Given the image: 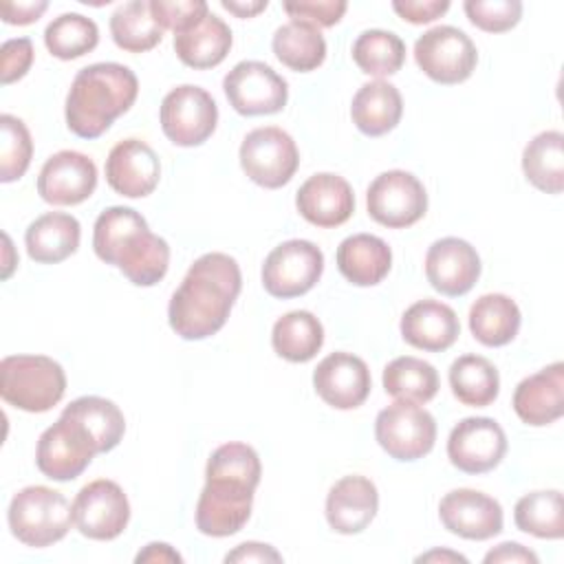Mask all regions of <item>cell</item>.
Returning a JSON list of instances; mask_svg holds the SVG:
<instances>
[{"instance_id": "cell-1", "label": "cell", "mask_w": 564, "mask_h": 564, "mask_svg": "<svg viewBox=\"0 0 564 564\" xmlns=\"http://www.w3.org/2000/svg\"><path fill=\"white\" fill-rule=\"evenodd\" d=\"M240 286V267L231 256L220 251L200 256L172 293L167 306L172 330L187 341L216 335L225 326Z\"/></svg>"}, {"instance_id": "cell-2", "label": "cell", "mask_w": 564, "mask_h": 564, "mask_svg": "<svg viewBox=\"0 0 564 564\" xmlns=\"http://www.w3.org/2000/svg\"><path fill=\"white\" fill-rule=\"evenodd\" d=\"M93 249L99 260L117 267L137 286L161 282L170 267L167 242L152 234L145 218L132 207L115 205L97 216Z\"/></svg>"}, {"instance_id": "cell-3", "label": "cell", "mask_w": 564, "mask_h": 564, "mask_svg": "<svg viewBox=\"0 0 564 564\" xmlns=\"http://www.w3.org/2000/svg\"><path fill=\"white\" fill-rule=\"evenodd\" d=\"M139 95L137 75L117 62L82 68L66 95V126L82 139L101 137Z\"/></svg>"}, {"instance_id": "cell-4", "label": "cell", "mask_w": 564, "mask_h": 564, "mask_svg": "<svg viewBox=\"0 0 564 564\" xmlns=\"http://www.w3.org/2000/svg\"><path fill=\"white\" fill-rule=\"evenodd\" d=\"M64 392V368L46 355H9L0 361V394L18 410L48 412Z\"/></svg>"}, {"instance_id": "cell-5", "label": "cell", "mask_w": 564, "mask_h": 564, "mask_svg": "<svg viewBox=\"0 0 564 564\" xmlns=\"http://www.w3.org/2000/svg\"><path fill=\"white\" fill-rule=\"evenodd\" d=\"M9 529L24 546L44 549L59 542L73 522V507L64 494L44 487L31 485L20 489L7 511Z\"/></svg>"}, {"instance_id": "cell-6", "label": "cell", "mask_w": 564, "mask_h": 564, "mask_svg": "<svg viewBox=\"0 0 564 564\" xmlns=\"http://www.w3.org/2000/svg\"><path fill=\"white\" fill-rule=\"evenodd\" d=\"M99 454V447L86 425L68 412L46 427L35 447V465L51 480H75Z\"/></svg>"}, {"instance_id": "cell-7", "label": "cell", "mask_w": 564, "mask_h": 564, "mask_svg": "<svg viewBox=\"0 0 564 564\" xmlns=\"http://www.w3.org/2000/svg\"><path fill=\"white\" fill-rule=\"evenodd\" d=\"M375 438L390 458L403 463L419 460L434 447L436 421L416 403L394 401L377 414Z\"/></svg>"}, {"instance_id": "cell-8", "label": "cell", "mask_w": 564, "mask_h": 564, "mask_svg": "<svg viewBox=\"0 0 564 564\" xmlns=\"http://www.w3.org/2000/svg\"><path fill=\"white\" fill-rule=\"evenodd\" d=\"M300 165V152L289 132L278 126L251 130L240 143V167L260 187L286 185Z\"/></svg>"}, {"instance_id": "cell-9", "label": "cell", "mask_w": 564, "mask_h": 564, "mask_svg": "<svg viewBox=\"0 0 564 564\" xmlns=\"http://www.w3.org/2000/svg\"><path fill=\"white\" fill-rule=\"evenodd\" d=\"M414 59L432 82L452 86L471 77L478 51L465 31L443 24L425 31L414 42Z\"/></svg>"}, {"instance_id": "cell-10", "label": "cell", "mask_w": 564, "mask_h": 564, "mask_svg": "<svg viewBox=\"0 0 564 564\" xmlns=\"http://www.w3.org/2000/svg\"><path fill=\"white\" fill-rule=\"evenodd\" d=\"M163 134L181 148H194L205 143L218 123V108L214 97L192 84L172 88L159 110Z\"/></svg>"}, {"instance_id": "cell-11", "label": "cell", "mask_w": 564, "mask_h": 564, "mask_svg": "<svg viewBox=\"0 0 564 564\" xmlns=\"http://www.w3.org/2000/svg\"><path fill=\"white\" fill-rule=\"evenodd\" d=\"M324 271V253L311 240L278 245L262 264V286L269 295L291 300L308 293Z\"/></svg>"}, {"instance_id": "cell-12", "label": "cell", "mask_w": 564, "mask_h": 564, "mask_svg": "<svg viewBox=\"0 0 564 564\" xmlns=\"http://www.w3.org/2000/svg\"><path fill=\"white\" fill-rule=\"evenodd\" d=\"M366 205L375 223L388 229H405L425 216L427 192L414 174L388 170L368 185Z\"/></svg>"}, {"instance_id": "cell-13", "label": "cell", "mask_w": 564, "mask_h": 564, "mask_svg": "<svg viewBox=\"0 0 564 564\" xmlns=\"http://www.w3.org/2000/svg\"><path fill=\"white\" fill-rule=\"evenodd\" d=\"M223 90L231 108L245 117L280 112L289 99L286 79L258 59L238 62L225 75Z\"/></svg>"}, {"instance_id": "cell-14", "label": "cell", "mask_w": 564, "mask_h": 564, "mask_svg": "<svg viewBox=\"0 0 564 564\" xmlns=\"http://www.w3.org/2000/svg\"><path fill=\"white\" fill-rule=\"evenodd\" d=\"M130 520V502L123 489L108 478L93 480L73 500V522L90 540H115Z\"/></svg>"}, {"instance_id": "cell-15", "label": "cell", "mask_w": 564, "mask_h": 564, "mask_svg": "<svg viewBox=\"0 0 564 564\" xmlns=\"http://www.w3.org/2000/svg\"><path fill=\"white\" fill-rule=\"evenodd\" d=\"M256 487L231 478H205V487L196 502V529L212 538L238 533L253 505Z\"/></svg>"}, {"instance_id": "cell-16", "label": "cell", "mask_w": 564, "mask_h": 564, "mask_svg": "<svg viewBox=\"0 0 564 564\" xmlns=\"http://www.w3.org/2000/svg\"><path fill=\"white\" fill-rule=\"evenodd\" d=\"M507 454V434L489 416H467L454 425L447 438L449 463L465 474H487Z\"/></svg>"}, {"instance_id": "cell-17", "label": "cell", "mask_w": 564, "mask_h": 564, "mask_svg": "<svg viewBox=\"0 0 564 564\" xmlns=\"http://www.w3.org/2000/svg\"><path fill=\"white\" fill-rule=\"evenodd\" d=\"M370 370L352 352H330L313 372V388L319 399L335 410H355L370 394Z\"/></svg>"}, {"instance_id": "cell-18", "label": "cell", "mask_w": 564, "mask_h": 564, "mask_svg": "<svg viewBox=\"0 0 564 564\" xmlns=\"http://www.w3.org/2000/svg\"><path fill=\"white\" fill-rule=\"evenodd\" d=\"M443 527L465 540H489L502 531V507L496 498L476 489H454L438 502Z\"/></svg>"}, {"instance_id": "cell-19", "label": "cell", "mask_w": 564, "mask_h": 564, "mask_svg": "<svg viewBox=\"0 0 564 564\" xmlns=\"http://www.w3.org/2000/svg\"><path fill=\"white\" fill-rule=\"evenodd\" d=\"M97 187V165L77 150H59L46 159L37 176V194L51 205H79Z\"/></svg>"}, {"instance_id": "cell-20", "label": "cell", "mask_w": 564, "mask_h": 564, "mask_svg": "<svg viewBox=\"0 0 564 564\" xmlns=\"http://www.w3.org/2000/svg\"><path fill=\"white\" fill-rule=\"evenodd\" d=\"M425 278L447 297L465 295L480 278V256L463 238H441L425 253Z\"/></svg>"}, {"instance_id": "cell-21", "label": "cell", "mask_w": 564, "mask_h": 564, "mask_svg": "<svg viewBox=\"0 0 564 564\" xmlns=\"http://www.w3.org/2000/svg\"><path fill=\"white\" fill-rule=\"evenodd\" d=\"M161 178L156 152L139 139L119 141L106 159L108 185L126 198H143L154 192Z\"/></svg>"}, {"instance_id": "cell-22", "label": "cell", "mask_w": 564, "mask_h": 564, "mask_svg": "<svg viewBox=\"0 0 564 564\" xmlns=\"http://www.w3.org/2000/svg\"><path fill=\"white\" fill-rule=\"evenodd\" d=\"M297 212L315 227H339L355 212V194L346 178L319 172L306 178L295 194Z\"/></svg>"}, {"instance_id": "cell-23", "label": "cell", "mask_w": 564, "mask_h": 564, "mask_svg": "<svg viewBox=\"0 0 564 564\" xmlns=\"http://www.w3.org/2000/svg\"><path fill=\"white\" fill-rule=\"evenodd\" d=\"M513 410L527 425L542 427L564 414V364L555 361L524 377L513 392Z\"/></svg>"}, {"instance_id": "cell-24", "label": "cell", "mask_w": 564, "mask_h": 564, "mask_svg": "<svg viewBox=\"0 0 564 564\" xmlns=\"http://www.w3.org/2000/svg\"><path fill=\"white\" fill-rule=\"evenodd\" d=\"M379 494L366 476L339 478L326 496L328 527L341 535L361 533L377 516Z\"/></svg>"}, {"instance_id": "cell-25", "label": "cell", "mask_w": 564, "mask_h": 564, "mask_svg": "<svg viewBox=\"0 0 564 564\" xmlns=\"http://www.w3.org/2000/svg\"><path fill=\"white\" fill-rule=\"evenodd\" d=\"M460 335V324L452 306L438 300H419L401 317V337L405 344L425 350H447Z\"/></svg>"}, {"instance_id": "cell-26", "label": "cell", "mask_w": 564, "mask_h": 564, "mask_svg": "<svg viewBox=\"0 0 564 564\" xmlns=\"http://www.w3.org/2000/svg\"><path fill=\"white\" fill-rule=\"evenodd\" d=\"M79 238L82 227L75 216L46 212L26 227L24 245L31 260L40 264H57L77 251Z\"/></svg>"}, {"instance_id": "cell-27", "label": "cell", "mask_w": 564, "mask_h": 564, "mask_svg": "<svg viewBox=\"0 0 564 564\" xmlns=\"http://www.w3.org/2000/svg\"><path fill=\"white\" fill-rule=\"evenodd\" d=\"M392 267V251L386 240L372 234H352L337 247V269L355 286L379 284Z\"/></svg>"}, {"instance_id": "cell-28", "label": "cell", "mask_w": 564, "mask_h": 564, "mask_svg": "<svg viewBox=\"0 0 564 564\" xmlns=\"http://www.w3.org/2000/svg\"><path fill=\"white\" fill-rule=\"evenodd\" d=\"M403 115V99L394 84L375 79L364 84L350 104V117L366 137H381L397 128Z\"/></svg>"}, {"instance_id": "cell-29", "label": "cell", "mask_w": 564, "mask_h": 564, "mask_svg": "<svg viewBox=\"0 0 564 564\" xmlns=\"http://www.w3.org/2000/svg\"><path fill=\"white\" fill-rule=\"evenodd\" d=\"M231 48V29L214 13H207L189 29L174 35L178 59L196 70L218 66Z\"/></svg>"}, {"instance_id": "cell-30", "label": "cell", "mask_w": 564, "mask_h": 564, "mask_svg": "<svg viewBox=\"0 0 564 564\" xmlns=\"http://www.w3.org/2000/svg\"><path fill=\"white\" fill-rule=\"evenodd\" d=\"M520 308L505 293H485L469 308L471 335L489 348L507 346L520 330Z\"/></svg>"}, {"instance_id": "cell-31", "label": "cell", "mask_w": 564, "mask_h": 564, "mask_svg": "<svg viewBox=\"0 0 564 564\" xmlns=\"http://www.w3.org/2000/svg\"><path fill=\"white\" fill-rule=\"evenodd\" d=\"M522 172L535 189L560 194L564 189V134L560 130L535 134L522 152Z\"/></svg>"}, {"instance_id": "cell-32", "label": "cell", "mask_w": 564, "mask_h": 564, "mask_svg": "<svg viewBox=\"0 0 564 564\" xmlns=\"http://www.w3.org/2000/svg\"><path fill=\"white\" fill-rule=\"evenodd\" d=\"M271 344L282 359L304 364L319 352L324 326L311 311H291L273 324Z\"/></svg>"}, {"instance_id": "cell-33", "label": "cell", "mask_w": 564, "mask_h": 564, "mask_svg": "<svg viewBox=\"0 0 564 564\" xmlns=\"http://www.w3.org/2000/svg\"><path fill=\"white\" fill-rule=\"evenodd\" d=\"M449 386L463 405L487 408L500 392V375L482 355H460L449 366Z\"/></svg>"}, {"instance_id": "cell-34", "label": "cell", "mask_w": 564, "mask_h": 564, "mask_svg": "<svg viewBox=\"0 0 564 564\" xmlns=\"http://www.w3.org/2000/svg\"><path fill=\"white\" fill-rule=\"evenodd\" d=\"M383 390L397 401L427 403L438 392V372L430 361L405 355L383 368Z\"/></svg>"}, {"instance_id": "cell-35", "label": "cell", "mask_w": 564, "mask_h": 564, "mask_svg": "<svg viewBox=\"0 0 564 564\" xmlns=\"http://www.w3.org/2000/svg\"><path fill=\"white\" fill-rule=\"evenodd\" d=\"M273 53L291 70L308 73L324 64L326 40L319 29L304 22H286L273 33Z\"/></svg>"}, {"instance_id": "cell-36", "label": "cell", "mask_w": 564, "mask_h": 564, "mask_svg": "<svg viewBox=\"0 0 564 564\" xmlns=\"http://www.w3.org/2000/svg\"><path fill=\"white\" fill-rule=\"evenodd\" d=\"M163 26L152 15L145 0H132L110 15V35L115 44L128 53H145L163 40Z\"/></svg>"}, {"instance_id": "cell-37", "label": "cell", "mask_w": 564, "mask_h": 564, "mask_svg": "<svg viewBox=\"0 0 564 564\" xmlns=\"http://www.w3.org/2000/svg\"><path fill=\"white\" fill-rule=\"evenodd\" d=\"M513 522L520 531L540 540H560L564 535L562 491L544 489L524 494L516 502Z\"/></svg>"}, {"instance_id": "cell-38", "label": "cell", "mask_w": 564, "mask_h": 564, "mask_svg": "<svg viewBox=\"0 0 564 564\" xmlns=\"http://www.w3.org/2000/svg\"><path fill=\"white\" fill-rule=\"evenodd\" d=\"M350 53L359 70L372 77L394 75L405 62L403 40L397 33L383 29H370L357 35Z\"/></svg>"}, {"instance_id": "cell-39", "label": "cell", "mask_w": 564, "mask_h": 564, "mask_svg": "<svg viewBox=\"0 0 564 564\" xmlns=\"http://www.w3.org/2000/svg\"><path fill=\"white\" fill-rule=\"evenodd\" d=\"M64 412L73 414L86 425V430L93 434L99 447V454L115 449L123 438V432H126L123 412L119 410V405H115L104 397H93V394L79 397L70 401L64 408Z\"/></svg>"}, {"instance_id": "cell-40", "label": "cell", "mask_w": 564, "mask_h": 564, "mask_svg": "<svg viewBox=\"0 0 564 564\" xmlns=\"http://www.w3.org/2000/svg\"><path fill=\"white\" fill-rule=\"evenodd\" d=\"M99 42L97 24L82 13H62L44 31V44L57 59H77Z\"/></svg>"}, {"instance_id": "cell-41", "label": "cell", "mask_w": 564, "mask_h": 564, "mask_svg": "<svg viewBox=\"0 0 564 564\" xmlns=\"http://www.w3.org/2000/svg\"><path fill=\"white\" fill-rule=\"evenodd\" d=\"M262 476V465L258 452L247 443H225L216 447L207 460L205 478H231L258 487Z\"/></svg>"}, {"instance_id": "cell-42", "label": "cell", "mask_w": 564, "mask_h": 564, "mask_svg": "<svg viewBox=\"0 0 564 564\" xmlns=\"http://www.w3.org/2000/svg\"><path fill=\"white\" fill-rule=\"evenodd\" d=\"M0 181L13 183L24 176L33 156L31 132L22 119L13 115L0 117Z\"/></svg>"}, {"instance_id": "cell-43", "label": "cell", "mask_w": 564, "mask_h": 564, "mask_svg": "<svg viewBox=\"0 0 564 564\" xmlns=\"http://www.w3.org/2000/svg\"><path fill=\"white\" fill-rule=\"evenodd\" d=\"M463 9L469 22L485 33H505L522 18L520 0H467Z\"/></svg>"}, {"instance_id": "cell-44", "label": "cell", "mask_w": 564, "mask_h": 564, "mask_svg": "<svg viewBox=\"0 0 564 564\" xmlns=\"http://www.w3.org/2000/svg\"><path fill=\"white\" fill-rule=\"evenodd\" d=\"M150 7L156 22L163 29L174 31V35L189 29L209 13L207 2L203 0H150Z\"/></svg>"}, {"instance_id": "cell-45", "label": "cell", "mask_w": 564, "mask_h": 564, "mask_svg": "<svg viewBox=\"0 0 564 564\" xmlns=\"http://www.w3.org/2000/svg\"><path fill=\"white\" fill-rule=\"evenodd\" d=\"M282 7L293 22H304L315 29L337 24L348 9L344 0H297V2H284Z\"/></svg>"}, {"instance_id": "cell-46", "label": "cell", "mask_w": 564, "mask_h": 564, "mask_svg": "<svg viewBox=\"0 0 564 564\" xmlns=\"http://www.w3.org/2000/svg\"><path fill=\"white\" fill-rule=\"evenodd\" d=\"M33 64V44L29 37L7 40L0 53V77L2 84H13L26 75Z\"/></svg>"}, {"instance_id": "cell-47", "label": "cell", "mask_w": 564, "mask_h": 564, "mask_svg": "<svg viewBox=\"0 0 564 564\" xmlns=\"http://www.w3.org/2000/svg\"><path fill=\"white\" fill-rule=\"evenodd\" d=\"M394 13L410 24H430L441 18L447 9V0H394Z\"/></svg>"}, {"instance_id": "cell-48", "label": "cell", "mask_w": 564, "mask_h": 564, "mask_svg": "<svg viewBox=\"0 0 564 564\" xmlns=\"http://www.w3.org/2000/svg\"><path fill=\"white\" fill-rule=\"evenodd\" d=\"M46 9H48V2H44V0H35V2H7V0H2L0 2L2 20L7 24H18V26H24V24H31V22L40 20V15Z\"/></svg>"}, {"instance_id": "cell-49", "label": "cell", "mask_w": 564, "mask_h": 564, "mask_svg": "<svg viewBox=\"0 0 564 564\" xmlns=\"http://www.w3.org/2000/svg\"><path fill=\"white\" fill-rule=\"evenodd\" d=\"M538 564V555L518 542H502L485 555V564Z\"/></svg>"}, {"instance_id": "cell-50", "label": "cell", "mask_w": 564, "mask_h": 564, "mask_svg": "<svg viewBox=\"0 0 564 564\" xmlns=\"http://www.w3.org/2000/svg\"><path fill=\"white\" fill-rule=\"evenodd\" d=\"M225 562H282V555L271 544L242 542L225 555Z\"/></svg>"}, {"instance_id": "cell-51", "label": "cell", "mask_w": 564, "mask_h": 564, "mask_svg": "<svg viewBox=\"0 0 564 564\" xmlns=\"http://www.w3.org/2000/svg\"><path fill=\"white\" fill-rule=\"evenodd\" d=\"M134 562L137 564H141V562H152V564L154 562H183V557L165 542H150L143 551L137 553Z\"/></svg>"}, {"instance_id": "cell-52", "label": "cell", "mask_w": 564, "mask_h": 564, "mask_svg": "<svg viewBox=\"0 0 564 564\" xmlns=\"http://www.w3.org/2000/svg\"><path fill=\"white\" fill-rule=\"evenodd\" d=\"M223 9H227L229 13H234L236 18H253L258 15L260 11L267 9V0H223L220 2Z\"/></svg>"}, {"instance_id": "cell-53", "label": "cell", "mask_w": 564, "mask_h": 564, "mask_svg": "<svg viewBox=\"0 0 564 564\" xmlns=\"http://www.w3.org/2000/svg\"><path fill=\"white\" fill-rule=\"evenodd\" d=\"M416 562H463V564H467V557L460 555V553L447 551V549H434L430 553L419 555Z\"/></svg>"}, {"instance_id": "cell-54", "label": "cell", "mask_w": 564, "mask_h": 564, "mask_svg": "<svg viewBox=\"0 0 564 564\" xmlns=\"http://www.w3.org/2000/svg\"><path fill=\"white\" fill-rule=\"evenodd\" d=\"M2 238H4V249H7V262H4V271H2V278L7 280V278L11 275V271H13V264H11V260H9V253H11L13 249H11V240H9V236L4 234Z\"/></svg>"}]
</instances>
